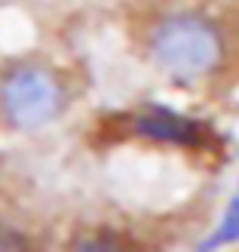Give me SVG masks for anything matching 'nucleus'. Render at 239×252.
I'll list each match as a JSON object with an SVG mask.
<instances>
[{"label":"nucleus","instance_id":"423d86ee","mask_svg":"<svg viewBox=\"0 0 239 252\" xmlns=\"http://www.w3.org/2000/svg\"><path fill=\"white\" fill-rule=\"evenodd\" d=\"M19 246H28V237L9 224H0V249H19Z\"/></svg>","mask_w":239,"mask_h":252},{"label":"nucleus","instance_id":"7ed1b4c3","mask_svg":"<svg viewBox=\"0 0 239 252\" xmlns=\"http://www.w3.org/2000/svg\"><path fill=\"white\" fill-rule=\"evenodd\" d=\"M132 132L147 138V142L178 145V148H203L212 135L209 123L196 120V117H187V114H178V111H172V108H157V105H150L141 114H135Z\"/></svg>","mask_w":239,"mask_h":252},{"label":"nucleus","instance_id":"20e7f679","mask_svg":"<svg viewBox=\"0 0 239 252\" xmlns=\"http://www.w3.org/2000/svg\"><path fill=\"white\" fill-rule=\"evenodd\" d=\"M236 240H239V197H233L227 203L215 234L203 240V249H218V246H227V243H236Z\"/></svg>","mask_w":239,"mask_h":252},{"label":"nucleus","instance_id":"f257e3e1","mask_svg":"<svg viewBox=\"0 0 239 252\" xmlns=\"http://www.w3.org/2000/svg\"><path fill=\"white\" fill-rule=\"evenodd\" d=\"M150 62L175 80H199L221 68L227 37L215 19L203 12H169L147 34Z\"/></svg>","mask_w":239,"mask_h":252},{"label":"nucleus","instance_id":"f03ea898","mask_svg":"<svg viewBox=\"0 0 239 252\" xmlns=\"http://www.w3.org/2000/svg\"><path fill=\"white\" fill-rule=\"evenodd\" d=\"M68 108V86L46 62H16L0 74V120L16 132L53 126Z\"/></svg>","mask_w":239,"mask_h":252},{"label":"nucleus","instance_id":"39448f33","mask_svg":"<svg viewBox=\"0 0 239 252\" xmlns=\"http://www.w3.org/2000/svg\"><path fill=\"white\" fill-rule=\"evenodd\" d=\"M123 243H126L123 237L102 231V234H89V237H80V240L74 243V246H80V249H120Z\"/></svg>","mask_w":239,"mask_h":252}]
</instances>
